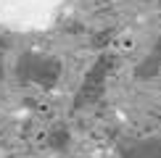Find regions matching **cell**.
Here are the masks:
<instances>
[{
    "label": "cell",
    "mask_w": 161,
    "mask_h": 158,
    "mask_svg": "<svg viewBox=\"0 0 161 158\" xmlns=\"http://www.w3.org/2000/svg\"><path fill=\"white\" fill-rule=\"evenodd\" d=\"M64 74V63L56 55H45V53H21L16 66H13V76L24 87H42L50 90L58 84Z\"/></svg>",
    "instance_id": "1"
},
{
    "label": "cell",
    "mask_w": 161,
    "mask_h": 158,
    "mask_svg": "<svg viewBox=\"0 0 161 158\" xmlns=\"http://www.w3.org/2000/svg\"><path fill=\"white\" fill-rule=\"evenodd\" d=\"M116 66V58L111 53H100L95 61L90 63V69L85 71L82 82L74 92V100H71V108L74 111H85L92 108L95 103H100V97L106 95V84H108V76Z\"/></svg>",
    "instance_id": "2"
},
{
    "label": "cell",
    "mask_w": 161,
    "mask_h": 158,
    "mask_svg": "<svg viewBox=\"0 0 161 158\" xmlns=\"http://www.w3.org/2000/svg\"><path fill=\"white\" fill-rule=\"evenodd\" d=\"M119 158H161V134L148 137H122L116 142Z\"/></svg>",
    "instance_id": "3"
},
{
    "label": "cell",
    "mask_w": 161,
    "mask_h": 158,
    "mask_svg": "<svg viewBox=\"0 0 161 158\" xmlns=\"http://www.w3.org/2000/svg\"><path fill=\"white\" fill-rule=\"evenodd\" d=\"M161 71V34L156 37V42H153V48L145 53V58L135 66V79H153Z\"/></svg>",
    "instance_id": "4"
},
{
    "label": "cell",
    "mask_w": 161,
    "mask_h": 158,
    "mask_svg": "<svg viewBox=\"0 0 161 158\" xmlns=\"http://www.w3.org/2000/svg\"><path fill=\"white\" fill-rule=\"evenodd\" d=\"M48 148L50 150H56V153H66L69 150V145H71V132L66 129V127H53L48 132Z\"/></svg>",
    "instance_id": "5"
},
{
    "label": "cell",
    "mask_w": 161,
    "mask_h": 158,
    "mask_svg": "<svg viewBox=\"0 0 161 158\" xmlns=\"http://www.w3.org/2000/svg\"><path fill=\"white\" fill-rule=\"evenodd\" d=\"M5 79V58H3V50H0V82Z\"/></svg>",
    "instance_id": "6"
}]
</instances>
